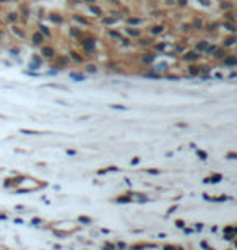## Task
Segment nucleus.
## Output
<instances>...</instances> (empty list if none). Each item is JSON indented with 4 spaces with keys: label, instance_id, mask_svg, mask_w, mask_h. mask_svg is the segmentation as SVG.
<instances>
[{
    "label": "nucleus",
    "instance_id": "obj_1",
    "mask_svg": "<svg viewBox=\"0 0 237 250\" xmlns=\"http://www.w3.org/2000/svg\"><path fill=\"white\" fill-rule=\"evenodd\" d=\"M42 52L46 54L47 57H50V55H52V49H42Z\"/></svg>",
    "mask_w": 237,
    "mask_h": 250
}]
</instances>
